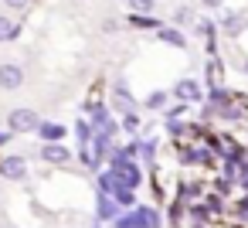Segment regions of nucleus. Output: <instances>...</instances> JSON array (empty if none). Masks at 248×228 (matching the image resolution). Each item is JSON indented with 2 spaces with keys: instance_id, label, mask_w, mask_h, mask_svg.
I'll use <instances>...</instances> for the list:
<instances>
[{
  "instance_id": "f257e3e1",
  "label": "nucleus",
  "mask_w": 248,
  "mask_h": 228,
  "mask_svg": "<svg viewBox=\"0 0 248 228\" xmlns=\"http://www.w3.org/2000/svg\"><path fill=\"white\" fill-rule=\"evenodd\" d=\"M7 123H11L14 133H38V130H41V119H38L34 109H14Z\"/></svg>"
},
{
  "instance_id": "f03ea898",
  "label": "nucleus",
  "mask_w": 248,
  "mask_h": 228,
  "mask_svg": "<svg viewBox=\"0 0 248 228\" xmlns=\"http://www.w3.org/2000/svg\"><path fill=\"white\" fill-rule=\"evenodd\" d=\"M0 174L7 180H24L28 177V160L24 157H4L0 160Z\"/></svg>"
},
{
  "instance_id": "7ed1b4c3",
  "label": "nucleus",
  "mask_w": 248,
  "mask_h": 228,
  "mask_svg": "<svg viewBox=\"0 0 248 228\" xmlns=\"http://www.w3.org/2000/svg\"><path fill=\"white\" fill-rule=\"evenodd\" d=\"M116 170V177H119V187H126V191H133L140 180H143V174H140V167L136 163H129V160H123L119 167H112Z\"/></svg>"
},
{
  "instance_id": "20e7f679",
  "label": "nucleus",
  "mask_w": 248,
  "mask_h": 228,
  "mask_svg": "<svg viewBox=\"0 0 248 228\" xmlns=\"http://www.w3.org/2000/svg\"><path fill=\"white\" fill-rule=\"evenodd\" d=\"M24 82V68L21 65H0V89H17Z\"/></svg>"
},
{
  "instance_id": "39448f33",
  "label": "nucleus",
  "mask_w": 248,
  "mask_h": 228,
  "mask_svg": "<svg viewBox=\"0 0 248 228\" xmlns=\"http://www.w3.org/2000/svg\"><path fill=\"white\" fill-rule=\"evenodd\" d=\"M112 228H150V225H146V211L140 208V211H133V214H126V218H116Z\"/></svg>"
},
{
  "instance_id": "423d86ee",
  "label": "nucleus",
  "mask_w": 248,
  "mask_h": 228,
  "mask_svg": "<svg viewBox=\"0 0 248 228\" xmlns=\"http://www.w3.org/2000/svg\"><path fill=\"white\" fill-rule=\"evenodd\" d=\"M173 96H180V99H187V102H194V99H201V89H197V82H190V79H184V82H177V89H173Z\"/></svg>"
},
{
  "instance_id": "0eeeda50",
  "label": "nucleus",
  "mask_w": 248,
  "mask_h": 228,
  "mask_svg": "<svg viewBox=\"0 0 248 228\" xmlns=\"http://www.w3.org/2000/svg\"><path fill=\"white\" fill-rule=\"evenodd\" d=\"M92 123H95V130H102V136H112L116 133V123L109 119V109H95Z\"/></svg>"
},
{
  "instance_id": "6e6552de",
  "label": "nucleus",
  "mask_w": 248,
  "mask_h": 228,
  "mask_svg": "<svg viewBox=\"0 0 248 228\" xmlns=\"http://www.w3.org/2000/svg\"><path fill=\"white\" fill-rule=\"evenodd\" d=\"M41 157H45L48 163H65V160H68V150L58 147V143H48V147H41Z\"/></svg>"
},
{
  "instance_id": "1a4fd4ad",
  "label": "nucleus",
  "mask_w": 248,
  "mask_h": 228,
  "mask_svg": "<svg viewBox=\"0 0 248 228\" xmlns=\"http://www.w3.org/2000/svg\"><path fill=\"white\" fill-rule=\"evenodd\" d=\"M99 218L102 221H112L116 218V197L112 194H99Z\"/></svg>"
},
{
  "instance_id": "9d476101",
  "label": "nucleus",
  "mask_w": 248,
  "mask_h": 228,
  "mask_svg": "<svg viewBox=\"0 0 248 228\" xmlns=\"http://www.w3.org/2000/svg\"><path fill=\"white\" fill-rule=\"evenodd\" d=\"M126 4L133 7L136 17H150V14L156 11V0H126Z\"/></svg>"
},
{
  "instance_id": "9b49d317",
  "label": "nucleus",
  "mask_w": 248,
  "mask_h": 228,
  "mask_svg": "<svg viewBox=\"0 0 248 228\" xmlns=\"http://www.w3.org/2000/svg\"><path fill=\"white\" fill-rule=\"evenodd\" d=\"M160 41H167V45H173V48H187V38H184L180 31H173V28H160Z\"/></svg>"
},
{
  "instance_id": "f8f14e48",
  "label": "nucleus",
  "mask_w": 248,
  "mask_h": 228,
  "mask_svg": "<svg viewBox=\"0 0 248 228\" xmlns=\"http://www.w3.org/2000/svg\"><path fill=\"white\" fill-rule=\"evenodd\" d=\"M99 187H102V194H116V191H119V177H116V170H106V174L99 177Z\"/></svg>"
},
{
  "instance_id": "ddd939ff",
  "label": "nucleus",
  "mask_w": 248,
  "mask_h": 228,
  "mask_svg": "<svg viewBox=\"0 0 248 228\" xmlns=\"http://www.w3.org/2000/svg\"><path fill=\"white\" fill-rule=\"evenodd\" d=\"M38 133H41V136H45V140H48V143H51V140H55V143H58V140H62V136H65V130H62V126H58V123H41V130H38Z\"/></svg>"
},
{
  "instance_id": "4468645a",
  "label": "nucleus",
  "mask_w": 248,
  "mask_h": 228,
  "mask_svg": "<svg viewBox=\"0 0 248 228\" xmlns=\"http://www.w3.org/2000/svg\"><path fill=\"white\" fill-rule=\"evenodd\" d=\"M217 143H221V153H224V157H231V160H238V157H241V150H238V143H234V140L221 136Z\"/></svg>"
},
{
  "instance_id": "2eb2a0df",
  "label": "nucleus",
  "mask_w": 248,
  "mask_h": 228,
  "mask_svg": "<svg viewBox=\"0 0 248 228\" xmlns=\"http://www.w3.org/2000/svg\"><path fill=\"white\" fill-rule=\"evenodd\" d=\"M17 38V24H11L7 17H0V41H14Z\"/></svg>"
},
{
  "instance_id": "dca6fc26",
  "label": "nucleus",
  "mask_w": 248,
  "mask_h": 228,
  "mask_svg": "<svg viewBox=\"0 0 248 228\" xmlns=\"http://www.w3.org/2000/svg\"><path fill=\"white\" fill-rule=\"evenodd\" d=\"M75 136H78V143L85 147V143H89V136H92V126H89V123H75Z\"/></svg>"
},
{
  "instance_id": "f3484780",
  "label": "nucleus",
  "mask_w": 248,
  "mask_h": 228,
  "mask_svg": "<svg viewBox=\"0 0 248 228\" xmlns=\"http://www.w3.org/2000/svg\"><path fill=\"white\" fill-rule=\"evenodd\" d=\"M123 130H126V133H136V130H140V116H136V113L123 116Z\"/></svg>"
},
{
  "instance_id": "a211bd4d",
  "label": "nucleus",
  "mask_w": 248,
  "mask_h": 228,
  "mask_svg": "<svg viewBox=\"0 0 248 228\" xmlns=\"http://www.w3.org/2000/svg\"><path fill=\"white\" fill-rule=\"evenodd\" d=\"M112 197H116V204H126V208H129V204L136 201V197H133V191H126V187H119V191H116Z\"/></svg>"
},
{
  "instance_id": "6ab92c4d",
  "label": "nucleus",
  "mask_w": 248,
  "mask_h": 228,
  "mask_svg": "<svg viewBox=\"0 0 248 228\" xmlns=\"http://www.w3.org/2000/svg\"><path fill=\"white\" fill-rule=\"evenodd\" d=\"M173 21H177V24H190V21H194V11H190V7H180V11L173 14Z\"/></svg>"
},
{
  "instance_id": "aec40b11",
  "label": "nucleus",
  "mask_w": 248,
  "mask_h": 228,
  "mask_svg": "<svg viewBox=\"0 0 248 228\" xmlns=\"http://www.w3.org/2000/svg\"><path fill=\"white\" fill-rule=\"evenodd\" d=\"M207 79H211V85H214V82L221 79V62H217V58H214V62L207 65Z\"/></svg>"
},
{
  "instance_id": "412c9836",
  "label": "nucleus",
  "mask_w": 248,
  "mask_h": 228,
  "mask_svg": "<svg viewBox=\"0 0 248 228\" xmlns=\"http://www.w3.org/2000/svg\"><path fill=\"white\" fill-rule=\"evenodd\" d=\"M163 102H167V92H153V96L146 99V106H150V109H160Z\"/></svg>"
},
{
  "instance_id": "4be33fe9",
  "label": "nucleus",
  "mask_w": 248,
  "mask_h": 228,
  "mask_svg": "<svg viewBox=\"0 0 248 228\" xmlns=\"http://www.w3.org/2000/svg\"><path fill=\"white\" fill-rule=\"evenodd\" d=\"M224 24H228V31H231V34H234V31H238V28H241V17H238V14H231V17H228V21H224Z\"/></svg>"
},
{
  "instance_id": "5701e85b",
  "label": "nucleus",
  "mask_w": 248,
  "mask_h": 228,
  "mask_svg": "<svg viewBox=\"0 0 248 228\" xmlns=\"http://www.w3.org/2000/svg\"><path fill=\"white\" fill-rule=\"evenodd\" d=\"M31 4V0H7V7H14V11H24Z\"/></svg>"
},
{
  "instance_id": "b1692460",
  "label": "nucleus",
  "mask_w": 248,
  "mask_h": 228,
  "mask_svg": "<svg viewBox=\"0 0 248 228\" xmlns=\"http://www.w3.org/2000/svg\"><path fill=\"white\" fill-rule=\"evenodd\" d=\"M204 7H221V0H204Z\"/></svg>"
},
{
  "instance_id": "393cba45",
  "label": "nucleus",
  "mask_w": 248,
  "mask_h": 228,
  "mask_svg": "<svg viewBox=\"0 0 248 228\" xmlns=\"http://www.w3.org/2000/svg\"><path fill=\"white\" fill-rule=\"evenodd\" d=\"M4 143H7V133H0V147H4Z\"/></svg>"
},
{
  "instance_id": "a878e982",
  "label": "nucleus",
  "mask_w": 248,
  "mask_h": 228,
  "mask_svg": "<svg viewBox=\"0 0 248 228\" xmlns=\"http://www.w3.org/2000/svg\"><path fill=\"white\" fill-rule=\"evenodd\" d=\"M241 68H245V75H248V62H245V65H241Z\"/></svg>"
}]
</instances>
